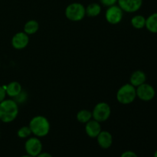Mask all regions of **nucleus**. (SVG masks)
Wrapping results in <instances>:
<instances>
[{"label":"nucleus","instance_id":"obj_1","mask_svg":"<svg viewBox=\"0 0 157 157\" xmlns=\"http://www.w3.org/2000/svg\"><path fill=\"white\" fill-rule=\"evenodd\" d=\"M18 113V104L13 100H4L0 103V120L3 123H11Z\"/></svg>","mask_w":157,"mask_h":157},{"label":"nucleus","instance_id":"obj_2","mask_svg":"<svg viewBox=\"0 0 157 157\" xmlns=\"http://www.w3.org/2000/svg\"><path fill=\"white\" fill-rule=\"evenodd\" d=\"M29 127L32 133L37 137H44L48 134L50 131V123L45 117L38 115L31 120Z\"/></svg>","mask_w":157,"mask_h":157},{"label":"nucleus","instance_id":"obj_3","mask_svg":"<svg viewBox=\"0 0 157 157\" xmlns=\"http://www.w3.org/2000/svg\"><path fill=\"white\" fill-rule=\"evenodd\" d=\"M136 98V90L131 84L123 85L117 93V99L122 104H130L134 101Z\"/></svg>","mask_w":157,"mask_h":157},{"label":"nucleus","instance_id":"obj_4","mask_svg":"<svg viewBox=\"0 0 157 157\" xmlns=\"http://www.w3.org/2000/svg\"><path fill=\"white\" fill-rule=\"evenodd\" d=\"M86 15L85 8L82 4L74 2L68 5L65 9V15L67 18L73 21L82 20Z\"/></svg>","mask_w":157,"mask_h":157},{"label":"nucleus","instance_id":"obj_5","mask_svg":"<svg viewBox=\"0 0 157 157\" xmlns=\"http://www.w3.org/2000/svg\"><path fill=\"white\" fill-rule=\"evenodd\" d=\"M111 109L110 105L106 102H100L97 104L92 112L94 120L98 122H104L110 116Z\"/></svg>","mask_w":157,"mask_h":157},{"label":"nucleus","instance_id":"obj_6","mask_svg":"<svg viewBox=\"0 0 157 157\" xmlns=\"http://www.w3.org/2000/svg\"><path fill=\"white\" fill-rule=\"evenodd\" d=\"M42 143L38 137H31L26 140L25 144V149L28 155L36 157L42 152Z\"/></svg>","mask_w":157,"mask_h":157},{"label":"nucleus","instance_id":"obj_7","mask_svg":"<svg viewBox=\"0 0 157 157\" xmlns=\"http://www.w3.org/2000/svg\"><path fill=\"white\" fill-rule=\"evenodd\" d=\"M136 90V97L140 98V100L144 101H150L152 99H153L156 94L154 87L149 84H141L138 86Z\"/></svg>","mask_w":157,"mask_h":157},{"label":"nucleus","instance_id":"obj_8","mask_svg":"<svg viewBox=\"0 0 157 157\" xmlns=\"http://www.w3.org/2000/svg\"><path fill=\"white\" fill-rule=\"evenodd\" d=\"M105 18L110 24H118L123 18V10L119 6H110L106 12Z\"/></svg>","mask_w":157,"mask_h":157},{"label":"nucleus","instance_id":"obj_9","mask_svg":"<svg viewBox=\"0 0 157 157\" xmlns=\"http://www.w3.org/2000/svg\"><path fill=\"white\" fill-rule=\"evenodd\" d=\"M117 2L123 11L133 13L140 9L143 5V0H118Z\"/></svg>","mask_w":157,"mask_h":157},{"label":"nucleus","instance_id":"obj_10","mask_svg":"<svg viewBox=\"0 0 157 157\" xmlns=\"http://www.w3.org/2000/svg\"><path fill=\"white\" fill-rule=\"evenodd\" d=\"M29 43V35L22 32H18L15 34L12 38V45L14 48L17 50H21V49L26 48V46Z\"/></svg>","mask_w":157,"mask_h":157},{"label":"nucleus","instance_id":"obj_11","mask_svg":"<svg viewBox=\"0 0 157 157\" xmlns=\"http://www.w3.org/2000/svg\"><path fill=\"white\" fill-rule=\"evenodd\" d=\"M96 138L98 145L104 150L110 148L113 144V136L111 133L106 130H101Z\"/></svg>","mask_w":157,"mask_h":157},{"label":"nucleus","instance_id":"obj_12","mask_svg":"<svg viewBox=\"0 0 157 157\" xmlns=\"http://www.w3.org/2000/svg\"><path fill=\"white\" fill-rule=\"evenodd\" d=\"M101 131V127L100 122L95 120H90L86 123L85 132L90 138H96Z\"/></svg>","mask_w":157,"mask_h":157},{"label":"nucleus","instance_id":"obj_13","mask_svg":"<svg viewBox=\"0 0 157 157\" xmlns=\"http://www.w3.org/2000/svg\"><path fill=\"white\" fill-rule=\"evenodd\" d=\"M3 87L6 90V94L12 98H15L22 91L21 85L17 81H12V82L9 83L8 85L3 86Z\"/></svg>","mask_w":157,"mask_h":157},{"label":"nucleus","instance_id":"obj_14","mask_svg":"<svg viewBox=\"0 0 157 157\" xmlns=\"http://www.w3.org/2000/svg\"><path fill=\"white\" fill-rule=\"evenodd\" d=\"M146 79H147V76L146 74L142 71H136L133 72L130 76V84L135 87H137L138 86L141 85V84H144L146 82Z\"/></svg>","mask_w":157,"mask_h":157},{"label":"nucleus","instance_id":"obj_15","mask_svg":"<svg viewBox=\"0 0 157 157\" xmlns=\"http://www.w3.org/2000/svg\"><path fill=\"white\" fill-rule=\"evenodd\" d=\"M146 28L152 33H157V12L153 13L146 19Z\"/></svg>","mask_w":157,"mask_h":157},{"label":"nucleus","instance_id":"obj_16","mask_svg":"<svg viewBox=\"0 0 157 157\" xmlns=\"http://www.w3.org/2000/svg\"><path fill=\"white\" fill-rule=\"evenodd\" d=\"M39 29L38 22L35 20H29L24 25V32L27 35H33L36 33Z\"/></svg>","mask_w":157,"mask_h":157},{"label":"nucleus","instance_id":"obj_17","mask_svg":"<svg viewBox=\"0 0 157 157\" xmlns=\"http://www.w3.org/2000/svg\"><path fill=\"white\" fill-rule=\"evenodd\" d=\"M86 15L89 17H96L100 15L101 12V7L98 3H91L85 8Z\"/></svg>","mask_w":157,"mask_h":157},{"label":"nucleus","instance_id":"obj_18","mask_svg":"<svg viewBox=\"0 0 157 157\" xmlns=\"http://www.w3.org/2000/svg\"><path fill=\"white\" fill-rule=\"evenodd\" d=\"M131 25L133 28L136 29H141L145 27L146 18L141 15H135L131 19Z\"/></svg>","mask_w":157,"mask_h":157},{"label":"nucleus","instance_id":"obj_19","mask_svg":"<svg viewBox=\"0 0 157 157\" xmlns=\"http://www.w3.org/2000/svg\"><path fill=\"white\" fill-rule=\"evenodd\" d=\"M92 117V112H90L88 110H81L78 111L77 113V120L79 122L83 123V124H86L89 121L91 120Z\"/></svg>","mask_w":157,"mask_h":157},{"label":"nucleus","instance_id":"obj_20","mask_svg":"<svg viewBox=\"0 0 157 157\" xmlns=\"http://www.w3.org/2000/svg\"><path fill=\"white\" fill-rule=\"evenodd\" d=\"M31 134H32V131H31V129L29 126H24V127H21L17 132L18 136L21 139L28 138Z\"/></svg>","mask_w":157,"mask_h":157},{"label":"nucleus","instance_id":"obj_21","mask_svg":"<svg viewBox=\"0 0 157 157\" xmlns=\"http://www.w3.org/2000/svg\"><path fill=\"white\" fill-rule=\"evenodd\" d=\"M118 0H101V2L104 5V6H107V7H110V6H114L117 2Z\"/></svg>","mask_w":157,"mask_h":157},{"label":"nucleus","instance_id":"obj_22","mask_svg":"<svg viewBox=\"0 0 157 157\" xmlns=\"http://www.w3.org/2000/svg\"><path fill=\"white\" fill-rule=\"evenodd\" d=\"M26 97H27V95H26V94L25 93V92H22L21 91V93L19 94L18 95V96L15 97V99H16V101H15V102H23V101H25V100L26 99Z\"/></svg>","mask_w":157,"mask_h":157},{"label":"nucleus","instance_id":"obj_23","mask_svg":"<svg viewBox=\"0 0 157 157\" xmlns=\"http://www.w3.org/2000/svg\"><path fill=\"white\" fill-rule=\"evenodd\" d=\"M121 157H138L136 153H134L133 151H130V150H127V151L124 152V153L121 154Z\"/></svg>","mask_w":157,"mask_h":157},{"label":"nucleus","instance_id":"obj_24","mask_svg":"<svg viewBox=\"0 0 157 157\" xmlns=\"http://www.w3.org/2000/svg\"><path fill=\"white\" fill-rule=\"evenodd\" d=\"M6 96V92L3 86H0V103L4 101Z\"/></svg>","mask_w":157,"mask_h":157},{"label":"nucleus","instance_id":"obj_25","mask_svg":"<svg viewBox=\"0 0 157 157\" xmlns=\"http://www.w3.org/2000/svg\"><path fill=\"white\" fill-rule=\"evenodd\" d=\"M36 157H53L52 156V154H50L49 153H46V152H41V153H40Z\"/></svg>","mask_w":157,"mask_h":157},{"label":"nucleus","instance_id":"obj_26","mask_svg":"<svg viewBox=\"0 0 157 157\" xmlns=\"http://www.w3.org/2000/svg\"><path fill=\"white\" fill-rule=\"evenodd\" d=\"M20 157H33V156H30V155H28V154H26V155H23V156H20Z\"/></svg>","mask_w":157,"mask_h":157},{"label":"nucleus","instance_id":"obj_27","mask_svg":"<svg viewBox=\"0 0 157 157\" xmlns=\"http://www.w3.org/2000/svg\"><path fill=\"white\" fill-rule=\"evenodd\" d=\"M153 157H157V150L155 151L154 154H153Z\"/></svg>","mask_w":157,"mask_h":157},{"label":"nucleus","instance_id":"obj_28","mask_svg":"<svg viewBox=\"0 0 157 157\" xmlns=\"http://www.w3.org/2000/svg\"><path fill=\"white\" fill-rule=\"evenodd\" d=\"M0 64H1V63H0Z\"/></svg>","mask_w":157,"mask_h":157}]
</instances>
